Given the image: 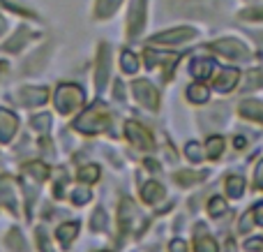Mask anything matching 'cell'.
I'll use <instances>...</instances> for the list:
<instances>
[{
  "mask_svg": "<svg viewBox=\"0 0 263 252\" xmlns=\"http://www.w3.org/2000/svg\"><path fill=\"white\" fill-rule=\"evenodd\" d=\"M118 3H120V0H100V3H97L95 14H97V16H100V19L109 16V14H114V12H116V7H118Z\"/></svg>",
  "mask_w": 263,
  "mask_h": 252,
  "instance_id": "25",
  "label": "cell"
},
{
  "mask_svg": "<svg viewBox=\"0 0 263 252\" xmlns=\"http://www.w3.org/2000/svg\"><path fill=\"white\" fill-rule=\"evenodd\" d=\"M240 114L250 120H256V123H263V102L259 100H245L240 104Z\"/></svg>",
  "mask_w": 263,
  "mask_h": 252,
  "instance_id": "14",
  "label": "cell"
},
{
  "mask_svg": "<svg viewBox=\"0 0 263 252\" xmlns=\"http://www.w3.org/2000/svg\"><path fill=\"white\" fill-rule=\"evenodd\" d=\"M23 174H28L35 181H44L46 176H49V167L42 165V162H30V165L23 167Z\"/></svg>",
  "mask_w": 263,
  "mask_h": 252,
  "instance_id": "21",
  "label": "cell"
},
{
  "mask_svg": "<svg viewBox=\"0 0 263 252\" xmlns=\"http://www.w3.org/2000/svg\"><path fill=\"white\" fill-rule=\"evenodd\" d=\"M178 14L190 16H210L217 9V0H171Z\"/></svg>",
  "mask_w": 263,
  "mask_h": 252,
  "instance_id": "3",
  "label": "cell"
},
{
  "mask_svg": "<svg viewBox=\"0 0 263 252\" xmlns=\"http://www.w3.org/2000/svg\"><path fill=\"white\" fill-rule=\"evenodd\" d=\"M213 69H215V63L208 58H196V60H192V65H190V72L194 79H208L210 74H213Z\"/></svg>",
  "mask_w": 263,
  "mask_h": 252,
  "instance_id": "15",
  "label": "cell"
},
{
  "mask_svg": "<svg viewBox=\"0 0 263 252\" xmlns=\"http://www.w3.org/2000/svg\"><path fill=\"white\" fill-rule=\"evenodd\" d=\"M145 23V0H132V7L127 14V32L129 37H136L143 30Z\"/></svg>",
  "mask_w": 263,
  "mask_h": 252,
  "instance_id": "4",
  "label": "cell"
},
{
  "mask_svg": "<svg viewBox=\"0 0 263 252\" xmlns=\"http://www.w3.org/2000/svg\"><path fill=\"white\" fill-rule=\"evenodd\" d=\"M196 35V30L192 28H176V30H166V32H159L150 40V44H180L185 40H192Z\"/></svg>",
  "mask_w": 263,
  "mask_h": 252,
  "instance_id": "7",
  "label": "cell"
},
{
  "mask_svg": "<svg viewBox=\"0 0 263 252\" xmlns=\"http://www.w3.org/2000/svg\"><path fill=\"white\" fill-rule=\"evenodd\" d=\"M141 197H143L145 204H157V202H162V199H164V188L159 183H155V181H150V183L143 185Z\"/></svg>",
  "mask_w": 263,
  "mask_h": 252,
  "instance_id": "16",
  "label": "cell"
},
{
  "mask_svg": "<svg viewBox=\"0 0 263 252\" xmlns=\"http://www.w3.org/2000/svg\"><path fill=\"white\" fill-rule=\"evenodd\" d=\"M263 86V72L261 69H252L247 72V91H254V88Z\"/></svg>",
  "mask_w": 263,
  "mask_h": 252,
  "instance_id": "29",
  "label": "cell"
},
{
  "mask_svg": "<svg viewBox=\"0 0 263 252\" xmlns=\"http://www.w3.org/2000/svg\"><path fill=\"white\" fill-rule=\"evenodd\" d=\"M203 178H205L203 171H178L176 174V183H180V185H194Z\"/></svg>",
  "mask_w": 263,
  "mask_h": 252,
  "instance_id": "22",
  "label": "cell"
},
{
  "mask_svg": "<svg viewBox=\"0 0 263 252\" xmlns=\"http://www.w3.org/2000/svg\"><path fill=\"white\" fill-rule=\"evenodd\" d=\"M238 79H240V72H238L236 67L224 69V72L217 77V81H215V91H219V93L233 91V88L238 86Z\"/></svg>",
  "mask_w": 263,
  "mask_h": 252,
  "instance_id": "12",
  "label": "cell"
},
{
  "mask_svg": "<svg viewBox=\"0 0 263 252\" xmlns=\"http://www.w3.org/2000/svg\"><path fill=\"white\" fill-rule=\"evenodd\" d=\"M18 128V118L7 109H0V143H7Z\"/></svg>",
  "mask_w": 263,
  "mask_h": 252,
  "instance_id": "10",
  "label": "cell"
},
{
  "mask_svg": "<svg viewBox=\"0 0 263 252\" xmlns=\"http://www.w3.org/2000/svg\"><path fill=\"white\" fill-rule=\"evenodd\" d=\"M0 204H5L12 211H18V199H16V181L12 176H3L0 178Z\"/></svg>",
  "mask_w": 263,
  "mask_h": 252,
  "instance_id": "8",
  "label": "cell"
},
{
  "mask_svg": "<svg viewBox=\"0 0 263 252\" xmlns=\"http://www.w3.org/2000/svg\"><path fill=\"white\" fill-rule=\"evenodd\" d=\"M185 153H187V157H190L192 162H201V160H203V153H201V146H199L196 141H190V143H187Z\"/></svg>",
  "mask_w": 263,
  "mask_h": 252,
  "instance_id": "30",
  "label": "cell"
},
{
  "mask_svg": "<svg viewBox=\"0 0 263 252\" xmlns=\"http://www.w3.org/2000/svg\"><path fill=\"white\" fill-rule=\"evenodd\" d=\"M109 125H111L109 111H106L102 104H95L92 109L83 111V114L74 120V130H79V132H83V134L104 132V130H109Z\"/></svg>",
  "mask_w": 263,
  "mask_h": 252,
  "instance_id": "1",
  "label": "cell"
},
{
  "mask_svg": "<svg viewBox=\"0 0 263 252\" xmlns=\"http://www.w3.org/2000/svg\"><path fill=\"white\" fill-rule=\"evenodd\" d=\"M224 211H227V202H224L222 197L210 199V204H208V213H210V215L219 218V215H224Z\"/></svg>",
  "mask_w": 263,
  "mask_h": 252,
  "instance_id": "27",
  "label": "cell"
},
{
  "mask_svg": "<svg viewBox=\"0 0 263 252\" xmlns=\"http://www.w3.org/2000/svg\"><path fill=\"white\" fill-rule=\"evenodd\" d=\"M120 60H123V69H125L127 74H134L136 69H139V60H136V56L132 53V51H125Z\"/></svg>",
  "mask_w": 263,
  "mask_h": 252,
  "instance_id": "28",
  "label": "cell"
},
{
  "mask_svg": "<svg viewBox=\"0 0 263 252\" xmlns=\"http://www.w3.org/2000/svg\"><path fill=\"white\" fill-rule=\"evenodd\" d=\"M49 125H51V116H46V114H40V116H35V118H32V128L40 130V132H46V130H49Z\"/></svg>",
  "mask_w": 263,
  "mask_h": 252,
  "instance_id": "31",
  "label": "cell"
},
{
  "mask_svg": "<svg viewBox=\"0 0 263 252\" xmlns=\"http://www.w3.org/2000/svg\"><path fill=\"white\" fill-rule=\"evenodd\" d=\"M252 213H254V222H256V225L263 227V204H256Z\"/></svg>",
  "mask_w": 263,
  "mask_h": 252,
  "instance_id": "37",
  "label": "cell"
},
{
  "mask_svg": "<svg viewBox=\"0 0 263 252\" xmlns=\"http://www.w3.org/2000/svg\"><path fill=\"white\" fill-rule=\"evenodd\" d=\"M3 69H5V65H0V72H3Z\"/></svg>",
  "mask_w": 263,
  "mask_h": 252,
  "instance_id": "42",
  "label": "cell"
},
{
  "mask_svg": "<svg viewBox=\"0 0 263 252\" xmlns=\"http://www.w3.org/2000/svg\"><path fill=\"white\" fill-rule=\"evenodd\" d=\"M187 250V245H185V241H180V239H176L171 243V252H185Z\"/></svg>",
  "mask_w": 263,
  "mask_h": 252,
  "instance_id": "39",
  "label": "cell"
},
{
  "mask_svg": "<svg viewBox=\"0 0 263 252\" xmlns=\"http://www.w3.org/2000/svg\"><path fill=\"white\" fill-rule=\"evenodd\" d=\"M254 181H256V188L263 190V160L259 162V167H256V174H254Z\"/></svg>",
  "mask_w": 263,
  "mask_h": 252,
  "instance_id": "38",
  "label": "cell"
},
{
  "mask_svg": "<svg viewBox=\"0 0 263 252\" xmlns=\"http://www.w3.org/2000/svg\"><path fill=\"white\" fill-rule=\"evenodd\" d=\"M125 132H127L129 141L134 143L136 148H141V151H150V148H153V137H150V132L143 128V125L129 120V123L125 125Z\"/></svg>",
  "mask_w": 263,
  "mask_h": 252,
  "instance_id": "6",
  "label": "cell"
},
{
  "mask_svg": "<svg viewBox=\"0 0 263 252\" xmlns=\"http://www.w3.org/2000/svg\"><path fill=\"white\" fill-rule=\"evenodd\" d=\"M79 178H81L83 183H95V181L100 178V167H97V165L81 167V171H79Z\"/></svg>",
  "mask_w": 263,
  "mask_h": 252,
  "instance_id": "24",
  "label": "cell"
},
{
  "mask_svg": "<svg viewBox=\"0 0 263 252\" xmlns=\"http://www.w3.org/2000/svg\"><path fill=\"white\" fill-rule=\"evenodd\" d=\"M240 19H247V21H254V19H263V7L245 9V12H240Z\"/></svg>",
  "mask_w": 263,
  "mask_h": 252,
  "instance_id": "34",
  "label": "cell"
},
{
  "mask_svg": "<svg viewBox=\"0 0 263 252\" xmlns=\"http://www.w3.org/2000/svg\"><path fill=\"white\" fill-rule=\"evenodd\" d=\"M213 51L227 56V58H247V56H250V51L236 40H217L213 44Z\"/></svg>",
  "mask_w": 263,
  "mask_h": 252,
  "instance_id": "9",
  "label": "cell"
},
{
  "mask_svg": "<svg viewBox=\"0 0 263 252\" xmlns=\"http://www.w3.org/2000/svg\"><path fill=\"white\" fill-rule=\"evenodd\" d=\"M233 143H236V148H245V139L242 137H236V141Z\"/></svg>",
  "mask_w": 263,
  "mask_h": 252,
  "instance_id": "41",
  "label": "cell"
},
{
  "mask_svg": "<svg viewBox=\"0 0 263 252\" xmlns=\"http://www.w3.org/2000/svg\"><path fill=\"white\" fill-rule=\"evenodd\" d=\"M72 199H74V204H86L88 199H90V192H88V190H74Z\"/></svg>",
  "mask_w": 263,
  "mask_h": 252,
  "instance_id": "36",
  "label": "cell"
},
{
  "mask_svg": "<svg viewBox=\"0 0 263 252\" xmlns=\"http://www.w3.org/2000/svg\"><path fill=\"white\" fill-rule=\"evenodd\" d=\"M227 192H229V197L238 199L242 192H245V178H242V176H229L227 178Z\"/></svg>",
  "mask_w": 263,
  "mask_h": 252,
  "instance_id": "20",
  "label": "cell"
},
{
  "mask_svg": "<svg viewBox=\"0 0 263 252\" xmlns=\"http://www.w3.org/2000/svg\"><path fill=\"white\" fill-rule=\"evenodd\" d=\"M104 225H106V213L104 211H95V215L90 218V227L95 231H102L104 229Z\"/></svg>",
  "mask_w": 263,
  "mask_h": 252,
  "instance_id": "32",
  "label": "cell"
},
{
  "mask_svg": "<svg viewBox=\"0 0 263 252\" xmlns=\"http://www.w3.org/2000/svg\"><path fill=\"white\" fill-rule=\"evenodd\" d=\"M205 151H208V157H219L224 151V139L222 137H210L208 143H205Z\"/></svg>",
  "mask_w": 263,
  "mask_h": 252,
  "instance_id": "23",
  "label": "cell"
},
{
  "mask_svg": "<svg viewBox=\"0 0 263 252\" xmlns=\"http://www.w3.org/2000/svg\"><path fill=\"white\" fill-rule=\"evenodd\" d=\"M7 243L12 245V250L23 252V239H21V234H18L16 229H14V231H9V234H7Z\"/></svg>",
  "mask_w": 263,
  "mask_h": 252,
  "instance_id": "33",
  "label": "cell"
},
{
  "mask_svg": "<svg viewBox=\"0 0 263 252\" xmlns=\"http://www.w3.org/2000/svg\"><path fill=\"white\" fill-rule=\"evenodd\" d=\"M194 250L196 252H217V243H215V239H210V236H199L194 243Z\"/></svg>",
  "mask_w": 263,
  "mask_h": 252,
  "instance_id": "26",
  "label": "cell"
},
{
  "mask_svg": "<svg viewBox=\"0 0 263 252\" xmlns=\"http://www.w3.org/2000/svg\"><path fill=\"white\" fill-rule=\"evenodd\" d=\"M187 97H190L194 104H203V102H208L210 91H208V86H203V83H192V86L187 88Z\"/></svg>",
  "mask_w": 263,
  "mask_h": 252,
  "instance_id": "18",
  "label": "cell"
},
{
  "mask_svg": "<svg viewBox=\"0 0 263 252\" xmlns=\"http://www.w3.org/2000/svg\"><path fill=\"white\" fill-rule=\"evenodd\" d=\"M118 218H120V227H123V231H127L132 227V220L136 218V206L129 202V199H123V202H120Z\"/></svg>",
  "mask_w": 263,
  "mask_h": 252,
  "instance_id": "17",
  "label": "cell"
},
{
  "mask_svg": "<svg viewBox=\"0 0 263 252\" xmlns=\"http://www.w3.org/2000/svg\"><path fill=\"white\" fill-rule=\"evenodd\" d=\"M245 250H250V252H261V250H263V239H250V241H245Z\"/></svg>",
  "mask_w": 263,
  "mask_h": 252,
  "instance_id": "35",
  "label": "cell"
},
{
  "mask_svg": "<svg viewBox=\"0 0 263 252\" xmlns=\"http://www.w3.org/2000/svg\"><path fill=\"white\" fill-rule=\"evenodd\" d=\"M83 97L86 95H83L81 86H77V83H63L55 91V106H58L60 114H72L74 109H79L83 104Z\"/></svg>",
  "mask_w": 263,
  "mask_h": 252,
  "instance_id": "2",
  "label": "cell"
},
{
  "mask_svg": "<svg viewBox=\"0 0 263 252\" xmlns=\"http://www.w3.org/2000/svg\"><path fill=\"white\" fill-rule=\"evenodd\" d=\"M77 231H79L77 222H67V225H63L58 231H55V236H58V241L63 245H69L74 241V236H77Z\"/></svg>",
  "mask_w": 263,
  "mask_h": 252,
  "instance_id": "19",
  "label": "cell"
},
{
  "mask_svg": "<svg viewBox=\"0 0 263 252\" xmlns=\"http://www.w3.org/2000/svg\"><path fill=\"white\" fill-rule=\"evenodd\" d=\"M97 86H104L106 83V79H109V72H111V49L106 44H102L100 46V58H97Z\"/></svg>",
  "mask_w": 263,
  "mask_h": 252,
  "instance_id": "11",
  "label": "cell"
},
{
  "mask_svg": "<svg viewBox=\"0 0 263 252\" xmlns=\"http://www.w3.org/2000/svg\"><path fill=\"white\" fill-rule=\"evenodd\" d=\"M250 225H252L250 218H242V222H240V231H247V229H250Z\"/></svg>",
  "mask_w": 263,
  "mask_h": 252,
  "instance_id": "40",
  "label": "cell"
},
{
  "mask_svg": "<svg viewBox=\"0 0 263 252\" xmlns=\"http://www.w3.org/2000/svg\"><path fill=\"white\" fill-rule=\"evenodd\" d=\"M132 91H134L136 100H139L143 106H148V109H157V106H159V95H157V91H155L153 83L134 81V83H132Z\"/></svg>",
  "mask_w": 263,
  "mask_h": 252,
  "instance_id": "5",
  "label": "cell"
},
{
  "mask_svg": "<svg viewBox=\"0 0 263 252\" xmlns=\"http://www.w3.org/2000/svg\"><path fill=\"white\" fill-rule=\"evenodd\" d=\"M46 97H49V91H46V88H23V91H18V100L28 106L44 104Z\"/></svg>",
  "mask_w": 263,
  "mask_h": 252,
  "instance_id": "13",
  "label": "cell"
}]
</instances>
